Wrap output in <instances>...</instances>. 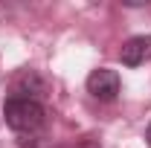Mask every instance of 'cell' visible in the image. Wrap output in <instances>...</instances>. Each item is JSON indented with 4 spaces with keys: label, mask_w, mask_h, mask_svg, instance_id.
<instances>
[{
    "label": "cell",
    "mask_w": 151,
    "mask_h": 148,
    "mask_svg": "<svg viewBox=\"0 0 151 148\" xmlns=\"http://www.w3.org/2000/svg\"><path fill=\"white\" fill-rule=\"evenodd\" d=\"M119 58L125 67H139L151 58V35H134L122 44L119 50Z\"/></svg>",
    "instance_id": "3"
},
{
    "label": "cell",
    "mask_w": 151,
    "mask_h": 148,
    "mask_svg": "<svg viewBox=\"0 0 151 148\" xmlns=\"http://www.w3.org/2000/svg\"><path fill=\"white\" fill-rule=\"evenodd\" d=\"M87 93L99 99V102H113L119 96V73L108 70V67H99L87 75Z\"/></svg>",
    "instance_id": "2"
},
{
    "label": "cell",
    "mask_w": 151,
    "mask_h": 148,
    "mask_svg": "<svg viewBox=\"0 0 151 148\" xmlns=\"http://www.w3.org/2000/svg\"><path fill=\"white\" fill-rule=\"evenodd\" d=\"M78 148H99V145H93V142H84V145H78Z\"/></svg>",
    "instance_id": "5"
},
{
    "label": "cell",
    "mask_w": 151,
    "mask_h": 148,
    "mask_svg": "<svg viewBox=\"0 0 151 148\" xmlns=\"http://www.w3.org/2000/svg\"><path fill=\"white\" fill-rule=\"evenodd\" d=\"M145 139H148V142H151V125H148V128H145Z\"/></svg>",
    "instance_id": "4"
},
{
    "label": "cell",
    "mask_w": 151,
    "mask_h": 148,
    "mask_svg": "<svg viewBox=\"0 0 151 148\" xmlns=\"http://www.w3.org/2000/svg\"><path fill=\"white\" fill-rule=\"evenodd\" d=\"M6 125L20 134H32L44 125V105L35 96H9L3 105Z\"/></svg>",
    "instance_id": "1"
}]
</instances>
